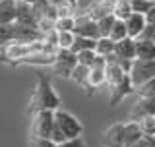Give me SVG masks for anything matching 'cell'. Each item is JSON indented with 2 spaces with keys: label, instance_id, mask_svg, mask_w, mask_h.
Returning a JSON list of instances; mask_svg holds the SVG:
<instances>
[{
  "label": "cell",
  "instance_id": "obj_1",
  "mask_svg": "<svg viewBox=\"0 0 155 147\" xmlns=\"http://www.w3.org/2000/svg\"><path fill=\"white\" fill-rule=\"evenodd\" d=\"M60 109V97L52 87L51 77L45 74H37V83L33 89L31 101H29V112L37 110H58Z\"/></svg>",
  "mask_w": 155,
  "mask_h": 147
},
{
  "label": "cell",
  "instance_id": "obj_2",
  "mask_svg": "<svg viewBox=\"0 0 155 147\" xmlns=\"http://www.w3.org/2000/svg\"><path fill=\"white\" fill-rule=\"evenodd\" d=\"M54 128V110H37L31 114V138H51Z\"/></svg>",
  "mask_w": 155,
  "mask_h": 147
},
{
  "label": "cell",
  "instance_id": "obj_3",
  "mask_svg": "<svg viewBox=\"0 0 155 147\" xmlns=\"http://www.w3.org/2000/svg\"><path fill=\"white\" fill-rule=\"evenodd\" d=\"M54 122H56L58 128L64 132L66 139L81 138V134H84V126H81V122L78 120L72 112H68V110H62V109L54 110Z\"/></svg>",
  "mask_w": 155,
  "mask_h": 147
},
{
  "label": "cell",
  "instance_id": "obj_4",
  "mask_svg": "<svg viewBox=\"0 0 155 147\" xmlns=\"http://www.w3.org/2000/svg\"><path fill=\"white\" fill-rule=\"evenodd\" d=\"M78 66V56L74 51H70V48H58L56 51V58H54V64H52V72H54V76L58 77H66V80H70L72 72H74V68Z\"/></svg>",
  "mask_w": 155,
  "mask_h": 147
},
{
  "label": "cell",
  "instance_id": "obj_5",
  "mask_svg": "<svg viewBox=\"0 0 155 147\" xmlns=\"http://www.w3.org/2000/svg\"><path fill=\"white\" fill-rule=\"evenodd\" d=\"M130 77H132V83L136 85V89L140 85H143L145 81L153 80L155 77V60H140V58H136L132 62Z\"/></svg>",
  "mask_w": 155,
  "mask_h": 147
},
{
  "label": "cell",
  "instance_id": "obj_6",
  "mask_svg": "<svg viewBox=\"0 0 155 147\" xmlns=\"http://www.w3.org/2000/svg\"><path fill=\"white\" fill-rule=\"evenodd\" d=\"M110 89V97H109V105L110 106H116L120 105L128 95H132V93H136V85L132 83V77H130V74H126L124 80L118 81L116 85L109 87Z\"/></svg>",
  "mask_w": 155,
  "mask_h": 147
},
{
  "label": "cell",
  "instance_id": "obj_7",
  "mask_svg": "<svg viewBox=\"0 0 155 147\" xmlns=\"http://www.w3.org/2000/svg\"><path fill=\"white\" fill-rule=\"evenodd\" d=\"M74 35L78 37H89V39H99V25H97L95 19H91L89 16L81 14V16H76V27H74Z\"/></svg>",
  "mask_w": 155,
  "mask_h": 147
},
{
  "label": "cell",
  "instance_id": "obj_8",
  "mask_svg": "<svg viewBox=\"0 0 155 147\" xmlns=\"http://www.w3.org/2000/svg\"><path fill=\"white\" fill-rule=\"evenodd\" d=\"M143 118H155V101L138 97V101L134 103L132 110H130L128 120H132V122H142Z\"/></svg>",
  "mask_w": 155,
  "mask_h": 147
},
{
  "label": "cell",
  "instance_id": "obj_9",
  "mask_svg": "<svg viewBox=\"0 0 155 147\" xmlns=\"http://www.w3.org/2000/svg\"><path fill=\"white\" fill-rule=\"evenodd\" d=\"M105 147H126L124 141V122H116V124L109 126L103 136Z\"/></svg>",
  "mask_w": 155,
  "mask_h": 147
},
{
  "label": "cell",
  "instance_id": "obj_10",
  "mask_svg": "<svg viewBox=\"0 0 155 147\" xmlns=\"http://www.w3.org/2000/svg\"><path fill=\"white\" fill-rule=\"evenodd\" d=\"M126 23V29H128V37L130 39H140L143 35L145 27H147V19H145L143 14H138V12H132L128 16V19H124Z\"/></svg>",
  "mask_w": 155,
  "mask_h": 147
},
{
  "label": "cell",
  "instance_id": "obj_11",
  "mask_svg": "<svg viewBox=\"0 0 155 147\" xmlns=\"http://www.w3.org/2000/svg\"><path fill=\"white\" fill-rule=\"evenodd\" d=\"M19 25L25 27H35L37 29V18L33 14V6L31 4H23V2H16V21Z\"/></svg>",
  "mask_w": 155,
  "mask_h": 147
},
{
  "label": "cell",
  "instance_id": "obj_12",
  "mask_svg": "<svg viewBox=\"0 0 155 147\" xmlns=\"http://www.w3.org/2000/svg\"><path fill=\"white\" fill-rule=\"evenodd\" d=\"M114 4H116V0H97L93 6H91L89 10H85L84 14H85V16H89L91 19H95V21H99L101 18L113 14ZM80 16H81V14H80Z\"/></svg>",
  "mask_w": 155,
  "mask_h": 147
},
{
  "label": "cell",
  "instance_id": "obj_13",
  "mask_svg": "<svg viewBox=\"0 0 155 147\" xmlns=\"http://www.w3.org/2000/svg\"><path fill=\"white\" fill-rule=\"evenodd\" d=\"M114 54L120 60H136V39L126 37L114 45Z\"/></svg>",
  "mask_w": 155,
  "mask_h": 147
},
{
  "label": "cell",
  "instance_id": "obj_14",
  "mask_svg": "<svg viewBox=\"0 0 155 147\" xmlns=\"http://www.w3.org/2000/svg\"><path fill=\"white\" fill-rule=\"evenodd\" d=\"M136 58L155 60V41H151V39H136Z\"/></svg>",
  "mask_w": 155,
  "mask_h": 147
},
{
  "label": "cell",
  "instance_id": "obj_15",
  "mask_svg": "<svg viewBox=\"0 0 155 147\" xmlns=\"http://www.w3.org/2000/svg\"><path fill=\"white\" fill-rule=\"evenodd\" d=\"M107 83V74L105 68H89V80H87V95H91L95 89Z\"/></svg>",
  "mask_w": 155,
  "mask_h": 147
},
{
  "label": "cell",
  "instance_id": "obj_16",
  "mask_svg": "<svg viewBox=\"0 0 155 147\" xmlns=\"http://www.w3.org/2000/svg\"><path fill=\"white\" fill-rule=\"evenodd\" d=\"M143 136L142 128H140V122H124V141H126V147H134V143L138 141L140 138Z\"/></svg>",
  "mask_w": 155,
  "mask_h": 147
},
{
  "label": "cell",
  "instance_id": "obj_17",
  "mask_svg": "<svg viewBox=\"0 0 155 147\" xmlns=\"http://www.w3.org/2000/svg\"><path fill=\"white\" fill-rule=\"evenodd\" d=\"M16 21V0H0V25Z\"/></svg>",
  "mask_w": 155,
  "mask_h": 147
},
{
  "label": "cell",
  "instance_id": "obj_18",
  "mask_svg": "<svg viewBox=\"0 0 155 147\" xmlns=\"http://www.w3.org/2000/svg\"><path fill=\"white\" fill-rule=\"evenodd\" d=\"M105 74H107V85H109V87H113V85H116L118 81H122V80H124V76H126V72L118 66V60H114V62H107Z\"/></svg>",
  "mask_w": 155,
  "mask_h": 147
},
{
  "label": "cell",
  "instance_id": "obj_19",
  "mask_svg": "<svg viewBox=\"0 0 155 147\" xmlns=\"http://www.w3.org/2000/svg\"><path fill=\"white\" fill-rule=\"evenodd\" d=\"M134 10H132V0H116V4H114V10H113V16L116 19H128V16L132 14Z\"/></svg>",
  "mask_w": 155,
  "mask_h": 147
},
{
  "label": "cell",
  "instance_id": "obj_20",
  "mask_svg": "<svg viewBox=\"0 0 155 147\" xmlns=\"http://www.w3.org/2000/svg\"><path fill=\"white\" fill-rule=\"evenodd\" d=\"M70 80H72V81H76L78 85H81L84 89H87V80H89V68H87V66H81V64H78V66L74 68V72H72Z\"/></svg>",
  "mask_w": 155,
  "mask_h": 147
},
{
  "label": "cell",
  "instance_id": "obj_21",
  "mask_svg": "<svg viewBox=\"0 0 155 147\" xmlns=\"http://www.w3.org/2000/svg\"><path fill=\"white\" fill-rule=\"evenodd\" d=\"M114 45H116V43L110 37H99V39H97L95 52L99 56H109V54H113V52H114Z\"/></svg>",
  "mask_w": 155,
  "mask_h": 147
},
{
  "label": "cell",
  "instance_id": "obj_22",
  "mask_svg": "<svg viewBox=\"0 0 155 147\" xmlns=\"http://www.w3.org/2000/svg\"><path fill=\"white\" fill-rule=\"evenodd\" d=\"M97 47V39H89V37H78L76 35V41L72 45V51L76 52H81V51H95Z\"/></svg>",
  "mask_w": 155,
  "mask_h": 147
},
{
  "label": "cell",
  "instance_id": "obj_23",
  "mask_svg": "<svg viewBox=\"0 0 155 147\" xmlns=\"http://www.w3.org/2000/svg\"><path fill=\"white\" fill-rule=\"evenodd\" d=\"M16 41V23H8V25H0V48L6 47L8 43Z\"/></svg>",
  "mask_w": 155,
  "mask_h": 147
},
{
  "label": "cell",
  "instance_id": "obj_24",
  "mask_svg": "<svg viewBox=\"0 0 155 147\" xmlns=\"http://www.w3.org/2000/svg\"><path fill=\"white\" fill-rule=\"evenodd\" d=\"M110 39H113L114 43H118V41H122V39L128 37V29H126V23L122 21V19H116L114 21V25L113 29H110Z\"/></svg>",
  "mask_w": 155,
  "mask_h": 147
},
{
  "label": "cell",
  "instance_id": "obj_25",
  "mask_svg": "<svg viewBox=\"0 0 155 147\" xmlns=\"http://www.w3.org/2000/svg\"><path fill=\"white\" fill-rule=\"evenodd\" d=\"M136 93H138V97H142V99L155 101V77L149 80V81H145L143 85H140L138 89H136Z\"/></svg>",
  "mask_w": 155,
  "mask_h": 147
},
{
  "label": "cell",
  "instance_id": "obj_26",
  "mask_svg": "<svg viewBox=\"0 0 155 147\" xmlns=\"http://www.w3.org/2000/svg\"><path fill=\"white\" fill-rule=\"evenodd\" d=\"M114 21H116V18L113 16V14H109V16L101 18L99 21H97V25H99V33H101V37H109V35H110V29H113Z\"/></svg>",
  "mask_w": 155,
  "mask_h": 147
},
{
  "label": "cell",
  "instance_id": "obj_27",
  "mask_svg": "<svg viewBox=\"0 0 155 147\" xmlns=\"http://www.w3.org/2000/svg\"><path fill=\"white\" fill-rule=\"evenodd\" d=\"M76 27V16H68V18H58L54 23L56 31H74Z\"/></svg>",
  "mask_w": 155,
  "mask_h": 147
},
{
  "label": "cell",
  "instance_id": "obj_28",
  "mask_svg": "<svg viewBox=\"0 0 155 147\" xmlns=\"http://www.w3.org/2000/svg\"><path fill=\"white\" fill-rule=\"evenodd\" d=\"M76 41L74 31H58V48H70Z\"/></svg>",
  "mask_w": 155,
  "mask_h": 147
},
{
  "label": "cell",
  "instance_id": "obj_29",
  "mask_svg": "<svg viewBox=\"0 0 155 147\" xmlns=\"http://www.w3.org/2000/svg\"><path fill=\"white\" fill-rule=\"evenodd\" d=\"M76 56H78V64L91 68L93 62H95V58H97V52L95 51H81V52H78Z\"/></svg>",
  "mask_w": 155,
  "mask_h": 147
},
{
  "label": "cell",
  "instance_id": "obj_30",
  "mask_svg": "<svg viewBox=\"0 0 155 147\" xmlns=\"http://www.w3.org/2000/svg\"><path fill=\"white\" fill-rule=\"evenodd\" d=\"M153 4H155V0H132V10L145 16V14L153 8Z\"/></svg>",
  "mask_w": 155,
  "mask_h": 147
},
{
  "label": "cell",
  "instance_id": "obj_31",
  "mask_svg": "<svg viewBox=\"0 0 155 147\" xmlns=\"http://www.w3.org/2000/svg\"><path fill=\"white\" fill-rule=\"evenodd\" d=\"M43 43H47L48 47L58 48V31H56V29H51V31L43 33Z\"/></svg>",
  "mask_w": 155,
  "mask_h": 147
},
{
  "label": "cell",
  "instance_id": "obj_32",
  "mask_svg": "<svg viewBox=\"0 0 155 147\" xmlns=\"http://www.w3.org/2000/svg\"><path fill=\"white\" fill-rule=\"evenodd\" d=\"M140 128L145 136H155V118H143L140 122Z\"/></svg>",
  "mask_w": 155,
  "mask_h": 147
},
{
  "label": "cell",
  "instance_id": "obj_33",
  "mask_svg": "<svg viewBox=\"0 0 155 147\" xmlns=\"http://www.w3.org/2000/svg\"><path fill=\"white\" fill-rule=\"evenodd\" d=\"M31 147H56L51 138H31Z\"/></svg>",
  "mask_w": 155,
  "mask_h": 147
},
{
  "label": "cell",
  "instance_id": "obj_34",
  "mask_svg": "<svg viewBox=\"0 0 155 147\" xmlns=\"http://www.w3.org/2000/svg\"><path fill=\"white\" fill-rule=\"evenodd\" d=\"M134 147H155V136H142L138 141L134 143Z\"/></svg>",
  "mask_w": 155,
  "mask_h": 147
},
{
  "label": "cell",
  "instance_id": "obj_35",
  "mask_svg": "<svg viewBox=\"0 0 155 147\" xmlns=\"http://www.w3.org/2000/svg\"><path fill=\"white\" fill-rule=\"evenodd\" d=\"M51 139L54 141L56 145H58V143H64V141H66V136H64V132H62V130H60V128H58V126H56V122H54V128H52Z\"/></svg>",
  "mask_w": 155,
  "mask_h": 147
},
{
  "label": "cell",
  "instance_id": "obj_36",
  "mask_svg": "<svg viewBox=\"0 0 155 147\" xmlns=\"http://www.w3.org/2000/svg\"><path fill=\"white\" fill-rule=\"evenodd\" d=\"M95 2H97V0H78V4H76V14H78V16H80V14H84L85 10H89Z\"/></svg>",
  "mask_w": 155,
  "mask_h": 147
},
{
  "label": "cell",
  "instance_id": "obj_37",
  "mask_svg": "<svg viewBox=\"0 0 155 147\" xmlns=\"http://www.w3.org/2000/svg\"><path fill=\"white\" fill-rule=\"evenodd\" d=\"M56 147H85V143L81 138H76V139H66L64 143H58Z\"/></svg>",
  "mask_w": 155,
  "mask_h": 147
},
{
  "label": "cell",
  "instance_id": "obj_38",
  "mask_svg": "<svg viewBox=\"0 0 155 147\" xmlns=\"http://www.w3.org/2000/svg\"><path fill=\"white\" fill-rule=\"evenodd\" d=\"M140 39H151V41H155V25H149V23H147V27H145L143 35L140 37Z\"/></svg>",
  "mask_w": 155,
  "mask_h": 147
},
{
  "label": "cell",
  "instance_id": "obj_39",
  "mask_svg": "<svg viewBox=\"0 0 155 147\" xmlns=\"http://www.w3.org/2000/svg\"><path fill=\"white\" fill-rule=\"evenodd\" d=\"M145 19H147L149 25H155V4H153V8L149 10L147 14H145Z\"/></svg>",
  "mask_w": 155,
  "mask_h": 147
},
{
  "label": "cell",
  "instance_id": "obj_40",
  "mask_svg": "<svg viewBox=\"0 0 155 147\" xmlns=\"http://www.w3.org/2000/svg\"><path fill=\"white\" fill-rule=\"evenodd\" d=\"M16 2H23V4H31V6H33L37 0H16Z\"/></svg>",
  "mask_w": 155,
  "mask_h": 147
},
{
  "label": "cell",
  "instance_id": "obj_41",
  "mask_svg": "<svg viewBox=\"0 0 155 147\" xmlns=\"http://www.w3.org/2000/svg\"><path fill=\"white\" fill-rule=\"evenodd\" d=\"M68 2H70V4H72V6H74V8H76V4H78V0H68Z\"/></svg>",
  "mask_w": 155,
  "mask_h": 147
}]
</instances>
